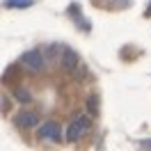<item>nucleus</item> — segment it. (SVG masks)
<instances>
[{
  "label": "nucleus",
  "mask_w": 151,
  "mask_h": 151,
  "mask_svg": "<svg viewBox=\"0 0 151 151\" xmlns=\"http://www.w3.org/2000/svg\"><path fill=\"white\" fill-rule=\"evenodd\" d=\"M89 128H92V117L87 112H78L73 119H71V124L66 126V142H69V144L78 142L83 135L89 133Z\"/></svg>",
  "instance_id": "f257e3e1"
},
{
  "label": "nucleus",
  "mask_w": 151,
  "mask_h": 151,
  "mask_svg": "<svg viewBox=\"0 0 151 151\" xmlns=\"http://www.w3.org/2000/svg\"><path fill=\"white\" fill-rule=\"evenodd\" d=\"M37 137L44 142H53V144H60L62 140H66V128H62L57 122H53V119H48V122H44L41 126H39L37 131Z\"/></svg>",
  "instance_id": "f03ea898"
},
{
  "label": "nucleus",
  "mask_w": 151,
  "mask_h": 151,
  "mask_svg": "<svg viewBox=\"0 0 151 151\" xmlns=\"http://www.w3.org/2000/svg\"><path fill=\"white\" fill-rule=\"evenodd\" d=\"M21 64L25 66V69H30V71L39 73V71H44V66H46V57H44L41 50H25V53L21 55Z\"/></svg>",
  "instance_id": "7ed1b4c3"
},
{
  "label": "nucleus",
  "mask_w": 151,
  "mask_h": 151,
  "mask_svg": "<svg viewBox=\"0 0 151 151\" xmlns=\"http://www.w3.org/2000/svg\"><path fill=\"white\" fill-rule=\"evenodd\" d=\"M60 66H62V71H66L69 76H76V69L80 66L78 53H76V50H69V48H64V53H62V60H60Z\"/></svg>",
  "instance_id": "20e7f679"
},
{
  "label": "nucleus",
  "mask_w": 151,
  "mask_h": 151,
  "mask_svg": "<svg viewBox=\"0 0 151 151\" xmlns=\"http://www.w3.org/2000/svg\"><path fill=\"white\" fill-rule=\"evenodd\" d=\"M14 122H16L19 128H37V126H41L39 124V114L32 112V110H21Z\"/></svg>",
  "instance_id": "39448f33"
},
{
  "label": "nucleus",
  "mask_w": 151,
  "mask_h": 151,
  "mask_svg": "<svg viewBox=\"0 0 151 151\" xmlns=\"http://www.w3.org/2000/svg\"><path fill=\"white\" fill-rule=\"evenodd\" d=\"M12 96H14V99H16L21 105H30L32 101H35V96L30 94L25 87H16V89H12Z\"/></svg>",
  "instance_id": "423d86ee"
},
{
  "label": "nucleus",
  "mask_w": 151,
  "mask_h": 151,
  "mask_svg": "<svg viewBox=\"0 0 151 151\" xmlns=\"http://www.w3.org/2000/svg\"><path fill=\"white\" fill-rule=\"evenodd\" d=\"M35 0H5V7L7 9H14V7H30Z\"/></svg>",
  "instance_id": "0eeeda50"
},
{
  "label": "nucleus",
  "mask_w": 151,
  "mask_h": 151,
  "mask_svg": "<svg viewBox=\"0 0 151 151\" xmlns=\"http://www.w3.org/2000/svg\"><path fill=\"white\" fill-rule=\"evenodd\" d=\"M96 110H99V101L94 96H89L87 99V114H96Z\"/></svg>",
  "instance_id": "6e6552de"
},
{
  "label": "nucleus",
  "mask_w": 151,
  "mask_h": 151,
  "mask_svg": "<svg viewBox=\"0 0 151 151\" xmlns=\"http://www.w3.org/2000/svg\"><path fill=\"white\" fill-rule=\"evenodd\" d=\"M144 144V149H151V140H147V142H142Z\"/></svg>",
  "instance_id": "1a4fd4ad"
}]
</instances>
